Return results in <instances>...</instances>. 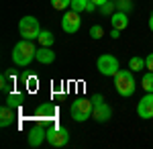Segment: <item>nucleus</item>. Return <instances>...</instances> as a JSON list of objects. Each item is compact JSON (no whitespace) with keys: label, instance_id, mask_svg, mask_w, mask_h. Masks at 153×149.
Wrapping results in <instances>:
<instances>
[{"label":"nucleus","instance_id":"1","mask_svg":"<svg viewBox=\"0 0 153 149\" xmlns=\"http://www.w3.org/2000/svg\"><path fill=\"white\" fill-rule=\"evenodd\" d=\"M35 57H37V47L29 39H23V41H19L16 45L12 47V61L16 66H21V68L29 66Z\"/></svg>","mask_w":153,"mask_h":149},{"label":"nucleus","instance_id":"2","mask_svg":"<svg viewBox=\"0 0 153 149\" xmlns=\"http://www.w3.org/2000/svg\"><path fill=\"white\" fill-rule=\"evenodd\" d=\"M112 78H114V88H117L118 96L129 98V96L135 94L137 82H135V76H133V69H118Z\"/></svg>","mask_w":153,"mask_h":149},{"label":"nucleus","instance_id":"3","mask_svg":"<svg viewBox=\"0 0 153 149\" xmlns=\"http://www.w3.org/2000/svg\"><path fill=\"white\" fill-rule=\"evenodd\" d=\"M92 110H94V104L90 98H76L70 106V116L76 123H84L92 116Z\"/></svg>","mask_w":153,"mask_h":149},{"label":"nucleus","instance_id":"4","mask_svg":"<svg viewBox=\"0 0 153 149\" xmlns=\"http://www.w3.org/2000/svg\"><path fill=\"white\" fill-rule=\"evenodd\" d=\"M19 33L23 39H29V41H35L37 37L41 35V25L35 16H23L19 21Z\"/></svg>","mask_w":153,"mask_h":149},{"label":"nucleus","instance_id":"5","mask_svg":"<svg viewBox=\"0 0 153 149\" xmlns=\"http://www.w3.org/2000/svg\"><path fill=\"white\" fill-rule=\"evenodd\" d=\"M47 143L51 147H65L70 143V133L61 125H53L47 129Z\"/></svg>","mask_w":153,"mask_h":149},{"label":"nucleus","instance_id":"6","mask_svg":"<svg viewBox=\"0 0 153 149\" xmlns=\"http://www.w3.org/2000/svg\"><path fill=\"white\" fill-rule=\"evenodd\" d=\"M96 68H98V72H100L102 76H114L118 72V59L114 57V55H110V53H104V55L98 57Z\"/></svg>","mask_w":153,"mask_h":149},{"label":"nucleus","instance_id":"7","mask_svg":"<svg viewBox=\"0 0 153 149\" xmlns=\"http://www.w3.org/2000/svg\"><path fill=\"white\" fill-rule=\"evenodd\" d=\"M57 118V106L51 102H41L37 106V121L39 125H47Z\"/></svg>","mask_w":153,"mask_h":149},{"label":"nucleus","instance_id":"8","mask_svg":"<svg viewBox=\"0 0 153 149\" xmlns=\"http://www.w3.org/2000/svg\"><path fill=\"white\" fill-rule=\"evenodd\" d=\"M80 25H82V19H80V12L76 10H68L63 12V19H61V29L65 31V33H78L80 31Z\"/></svg>","mask_w":153,"mask_h":149},{"label":"nucleus","instance_id":"9","mask_svg":"<svg viewBox=\"0 0 153 149\" xmlns=\"http://www.w3.org/2000/svg\"><path fill=\"white\" fill-rule=\"evenodd\" d=\"M137 115L141 116V118H145V121L153 118V92H147L141 100H139V104H137Z\"/></svg>","mask_w":153,"mask_h":149},{"label":"nucleus","instance_id":"10","mask_svg":"<svg viewBox=\"0 0 153 149\" xmlns=\"http://www.w3.org/2000/svg\"><path fill=\"white\" fill-rule=\"evenodd\" d=\"M43 141H47V129H43V125L37 123V125L29 131V145H31V147H41Z\"/></svg>","mask_w":153,"mask_h":149},{"label":"nucleus","instance_id":"11","mask_svg":"<svg viewBox=\"0 0 153 149\" xmlns=\"http://www.w3.org/2000/svg\"><path fill=\"white\" fill-rule=\"evenodd\" d=\"M92 116H94L96 123H108L110 116H112V108H110L106 102L98 104V106H94V110H92Z\"/></svg>","mask_w":153,"mask_h":149},{"label":"nucleus","instance_id":"12","mask_svg":"<svg viewBox=\"0 0 153 149\" xmlns=\"http://www.w3.org/2000/svg\"><path fill=\"white\" fill-rule=\"evenodd\" d=\"M16 121V108H12L10 104L0 108V127H10Z\"/></svg>","mask_w":153,"mask_h":149},{"label":"nucleus","instance_id":"13","mask_svg":"<svg viewBox=\"0 0 153 149\" xmlns=\"http://www.w3.org/2000/svg\"><path fill=\"white\" fill-rule=\"evenodd\" d=\"M37 61H39V63H43V66H49V63H53V61H55V53H53V49H51V47H39V49H37Z\"/></svg>","mask_w":153,"mask_h":149},{"label":"nucleus","instance_id":"14","mask_svg":"<svg viewBox=\"0 0 153 149\" xmlns=\"http://www.w3.org/2000/svg\"><path fill=\"white\" fill-rule=\"evenodd\" d=\"M110 25L114 27V29H127L129 27V14L127 12H123V10H117V12H112V16H110Z\"/></svg>","mask_w":153,"mask_h":149},{"label":"nucleus","instance_id":"15","mask_svg":"<svg viewBox=\"0 0 153 149\" xmlns=\"http://www.w3.org/2000/svg\"><path fill=\"white\" fill-rule=\"evenodd\" d=\"M37 41H39V45H43V47H51L55 43V37H53L51 31H41V35L37 37Z\"/></svg>","mask_w":153,"mask_h":149},{"label":"nucleus","instance_id":"16","mask_svg":"<svg viewBox=\"0 0 153 149\" xmlns=\"http://www.w3.org/2000/svg\"><path fill=\"white\" fill-rule=\"evenodd\" d=\"M23 102H25V98L21 96V94H16V92H10L8 98H6V104H10L12 108H21Z\"/></svg>","mask_w":153,"mask_h":149},{"label":"nucleus","instance_id":"17","mask_svg":"<svg viewBox=\"0 0 153 149\" xmlns=\"http://www.w3.org/2000/svg\"><path fill=\"white\" fill-rule=\"evenodd\" d=\"M143 68H147L143 57H131L129 59V69H133V72H143Z\"/></svg>","mask_w":153,"mask_h":149},{"label":"nucleus","instance_id":"18","mask_svg":"<svg viewBox=\"0 0 153 149\" xmlns=\"http://www.w3.org/2000/svg\"><path fill=\"white\" fill-rule=\"evenodd\" d=\"M141 86L145 92H153V72H149V74H145L141 80Z\"/></svg>","mask_w":153,"mask_h":149},{"label":"nucleus","instance_id":"19","mask_svg":"<svg viewBox=\"0 0 153 149\" xmlns=\"http://www.w3.org/2000/svg\"><path fill=\"white\" fill-rule=\"evenodd\" d=\"M51 6L55 10H65V8L71 6V0H51Z\"/></svg>","mask_w":153,"mask_h":149},{"label":"nucleus","instance_id":"20","mask_svg":"<svg viewBox=\"0 0 153 149\" xmlns=\"http://www.w3.org/2000/svg\"><path fill=\"white\" fill-rule=\"evenodd\" d=\"M88 2L90 0H71V10H76V12H82V10H86V6H88Z\"/></svg>","mask_w":153,"mask_h":149},{"label":"nucleus","instance_id":"21","mask_svg":"<svg viewBox=\"0 0 153 149\" xmlns=\"http://www.w3.org/2000/svg\"><path fill=\"white\" fill-rule=\"evenodd\" d=\"M102 35H104V29L100 25H92L90 27V37L92 39H102Z\"/></svg>","mask_w":153,"mask_h":149},{"label":"nucleus","instance_id":"22","mask_svg":"<svg viewBox=\"0 0 153 149\" xmlns=\"http://www.w3.org/2000/svg\"><path fill=\"white\" fill-rule=\"evenodd\" d=\"M117 6H118V10L127 12V14L133 10V4H131V0H120V2H117Z\"/></svg>","mask_w":153,"mask_h":149},{"label":"nucleus","instance_id":"23","mask_svg":"<svg viewBox=\"0 0 153 149\" xmlns=\"http://www.w3.org/2000/svg\"><path fill=\"white\" fill-rule=\"evenodd\" d=\"M112 8H114V2H110V0H108L106 4H102L100 12H102V14H110V10H112Z\"/></svg>","mask_w":153,"mask_h":149},{"label":"nucleus","instance_id":"24","mask_svg":"<svg viewBox=\"0 0 153 149\" xmlns=\"http://www.w3.org/2000/svg\"><path fill=\"white\" fill-rule=\"evenodd\" d=\"M90 100H92V104H94V106H98V104H104V96H102V94H94Z\"/></svg>","mask_w":153,"mask_h":149},{"label":"nucleus","instance_id":"25","mask_svg":"<svg viewBox=\"0 0 153 149\" xmlns=\"http://www.w3.org/2000/svg\"><path fill=\"white\" fill-rule=\"evenodd\" d=\"M145 66H147L149 72H153V53H149V55L145 57Z\"/></svg>","mask_w":153,"mask_h":149},{"label":"nucleus","instance_id":"26","mask_svg":"<svg viewBox=\"0 0 153 149\" xmlns=\"http://www.w3.org/2000/svg\"><path fill=\"white\" fill-rule=\"evenodd\" d=\"M110 37H112V39H118V37H120V29H114V27H112V29H110Z\"/></svg>","mask_w":153,"mask_h":149},{"label":"nucleus","instance_id":"27","mask_svg":"<svg viewBox=\"0 0 153 149\" xmlns=\"http://www.w3.org/2000/svg\"><path fill=\"white\" fill-rule=\"evenodd\" d=\"M94 8H96V4L92 2V0H90V2H88V6H86V12H92Z\"/></svg>","mask_w":153,"mask_h":149},{"label":"nucleus","instance_id":"28","mask_svg":"<svg viewBox=\"0 0 153 149\" xmlns=\"http://www.w3.org/2000/svg\"><path fill=\"white\" fill-rule=\"evenodd\" d=\"M92 2H94L96 6H102V4H106V2H108V0H92Z\"/></svg>","mask_w":153,"mask_h":149},{"label":"nucleus","instance_id":"29","mask_svg":"<svg viewBox=\"0 0 153 149\" xmlns=\"http://www.w3.org/2000/svg\"><path fill=\"white\" fill-rule=\"evenodd\" d=\"M149 29H151V33H153V12L149 14Z\"/></svg>","mask_w":153,"mask_h":149}]
</instances>
